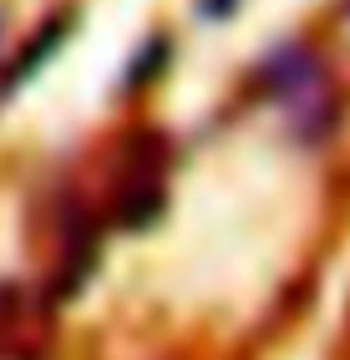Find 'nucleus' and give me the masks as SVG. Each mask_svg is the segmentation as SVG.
Instances as JSON below:
<instances>
[{
	"mask_svg": "<svg viewBox=\"0 0 350 360\" xmlns=\"http://www.w3.org/2000/svg\"><path fill=\"white\" fill-rule=\"evenodd\" d=\"M274 97L285 102L290 117L310 122V132H315V117H330V91H325L320 66L299 51H285L274 61Z\"/></svg>",
	"mask_w": 350,
	"mask_h": 360,
	"instance_id": "nucleus-1",
	"label": "nucleus"
}]
</instances>
